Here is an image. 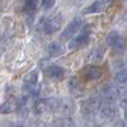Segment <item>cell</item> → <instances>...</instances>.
I'll return each instance as SVG.
<instances>
[{
	"label": "cell",
	"instance_id": "30bf717a",
	"mask_svg": "<svg viewBox=\"0 0 127 127\" xmlns=\"http://www.w3.org/2000/svg\"><path fill=\"white\" fill-rule=\"evenodd\" d=\"M102 94H103V97L107 99V100L113 102L116 98L118 97V89L116 88V87H113V85H107V87L103 88Z\"/></svg>",
	"mask_w": 127,
	"mask_h": 127
},
{
	"label": "cell",
	"instance_id": "4fadbf2b",
	"mask_svg": "<svg viewBox=\"0 0 127 127\" xmlns=\"http://www.w3.org/2000/svg\"><path fill=\"white\" fill-rule=\"evenodd\" d=\"M103 71L99 67H95V66H89L85 70V76L88 80H95V79H99L102 76Z\"/></svg>",
	"mask_w": 127,
	"mask_h": 127
},
{
	"label": "cell",
	"instance_id": "9a60e30c",
	"mask_svg": "<svg viewBox=\"0 0 127 127\" xmlns=\"http://www.w3.org/2000/svg\"><path fill=\"white\" fill-rule=\"evenodd\" d=\"M114 80L117 84H120V85H125L126 84V70L123 69L122 71H118L114 76Z\"/></svg>",
	"mask_w": 127,
	"mask_h": 127
},
{
	"label": "cell",
	"instance_id": "7a4b0ae2",
	"mask_svg": "<svg viewBox=\"0 0 127 127\" xmlns=\"http://www.w3.org/2000/svg\"><path fill=\"white\" fill-rule=\"evenodd\" d=\"M61 23H62V17L60 14H56L47 18L42 24V28H43V32L46 34H54L61 28Z\"/></svg>",
	"mask_w": 127,
	"mask_h": 127
},
{
	"label": "cell",
	"instance_id": "8fae6325",
	"mask_svg": "<svg viewBox=\"0 0 127 127\" xmlns=\"http://www.w3.org/2000/svg\"><path fill=\"white\" fill-rule=\"evenodd\" d=\"M99 103H100V102H99L97 98H90V99L87 100V103H84L83 108H84V111H85L87 113L97 112V111L100 108V105H102V104H99Z\"/></svg>",
	"mask_w": 127,
	"mask_h": 127
},
{
	"label": "cell",
	"instance_id": "9c48e42d",
	"mask_svg": "<svg viewBox=\"0 0 127 127\" xmlns=\"http://www.w3.org/2000/svg\"><path fill=\"white\" fill-rule=\"evenodd\" d=\"M19 100L17 99H12V100H8L3 104H0V113H3V114H6V113H12L14 112L15 109L19 108Z\"/></svg>",
	"mask_w": 127,
	"mask_h": 127
},
{
	"label": "cell",
	"instance_id": "7c38bea8",
	"mask_svg": "<svg viewBox=\"0 0 127 127\" xmlns=\"http://www.w3.org/2000/svg\"><path fill=\"white\" fill-rule=\"evenodd\" d=\"M47 51H48V55H50V56L56 57V56L62 55V54H64V51H65V48H64L62 45L59 43V42H52V43L48 45Z\"/></svg>",
	"mask_w": 127,
	"mask_h": 127
},
{
	"label": "cell",
	"instance_id": "277c9868",
	"mask_svg": "<svg viewBox=\"0 0 127 127\" xmlns=\"http://www.w3.org/2000/svg\"><path fill=\"white\" fill-rule=\"evenodd\" d=\"M100 116L104 120L112 121L117 116V105L111 100H107L100 105Z\"/></svg>",
	"mask_w": 127,
	"mask_h": 127
},
{
	"label": "cell",
	"instance_id": "e0dca14e",
	"mask_svg": "<svg viewBox=\"0 0 127 127\" xmlns=\"http://www.w3.org/2000/svg\"><path fill=\"white\" fill-rule=\"evenodd\" d=\"M55 5V0H42V6L45 10H50Z\"/></svg>",
	"mask_w": 127,
	"mask_h": 127
},
{
	"label": "cell",
	"instance_id": "52a82bcc",
	"mask_svg": "<svg viewBox=\"0 0 127 127\" xmlns=\"http://www.w3.org/2000/svg\"><path fill=\"white\" fill-rule=\"evenodd\" d=\"M88 43H89V34L87 33V32H83V33H80L79 36H76L75 38H74V39L70 42L69 48H70V50L80 48V47L87 46Z\"/></svg>",
	"mask_w": 127,
	"mask_h": 127
},
{
	"label": "cell",
	"instance_id": "6da1fadb",
	"mask_svg": "<svg viewBox=\"0 0 127 127\" xmlns=\"http://www.w3.org/2000/svg\"><path fill=\"white\" fill-rule=\"evenodd\" d=\"M75 111V103L70 98H60V99H54L52 104V113L60 114V116H67L72 114Z\"/></svg>",
	"mask_w": 127,
	"mask_h": 127
},
{
	"label": "cell",
	"instance_id": "5bb4252c",
	"mask_svg": "<svg viewBox=\"0 0 127 127\" xmlns=\"http://www.w3.org/2000/svg\"><path fill=\"white\" fill-rule=\"evenodd\" d=\"M37 6H38V0H24L23 10H24V13L33 14L36 12Z\"/></svg>",
	"mask_w": 127,
	"mask_h": 127
},
{
	"label": "cell",
	"instance_id": "2e32d148",
	"mask_svg": "<svg viewBox=\"0 0 127 127\" xmlns=\"http://www.w3.org/2000/svg\"><path fill=\"white\" fill-rule=\"evenodd\" d=\"M56 127H76L75 125H74V122H71L70 120L67 118H62L59 121V125Z\"/></svg>",
	"mask_w": 127,
	"mask_h": 127
},
{
	"label": "cell",
	"instance_id": "8992f818",
	"mask_svg": "<svg viewBox=\"0 0 127 127\" xmlns=\"http://www.w3.org/2000/svg\"><path fill=\"white\" fill-rule=\"evenodd\" d=\"M43 71L46 74V76H48L51 79L61 80L65 76V69L59 66V65H48V66L43 67Z\"/></svg>",
	"mask_w": 127,
	"mask_h": 127
},
{
	"label": "cell",
	"instance_id": "ba28073f",
	"mask_svg": "<svg viewBox=\"0 0 127 127\" xmlns=\"http://www.w3.org/2000/svg\"><path fill=\"white\" fill-rule=\"evenodd\" d=\"M107 6V0H98V1L93 3L90 6L84 9V14H93V13H100Z\"/></svg>",
	"mask_w": 127,
	"mask_h": 127
},
{
	"label": "cell",
	"instance_id": "3957f363",
	"mask_svg": "<svg viewBox=\"0 0 127 127\" xmlns=\"http://www.w3.org/2000/svg\"><path fill=\"white\" fill-rule=\"evenodd\" d=\"M107 43L114 52H117V54L125 51V41L121 37V34L117 33V32H111L107 36Z\"/></svg>",
	"mask_w": 127,
	"mask_h": 127
},
{
	"label": "cell",
	"instance_id": "ac0fdd59",
	"mask_svg": "<svg viewBox=\"0 0 127 127\" xmlns=\"http://www.w3.org/2000/svg\"><path fill=\"white\" fill-rule=\"evenodd\" d=\"M5 127H23V126H20V125H13V123H9L8 126H5Z\"/></svg>",
	"mask_w": 127,
	"mask_h": 127
},
{
	"label": "cell",
	"instance_id": "5b68a950",
	"mask_svg": "<svg viewBox=\"0 0 127 127\" xmlns=\"http://www.w3.org/2000/svg\"><path fill=\"white\" fill-rule=\"evenodd\" d=\"M81 23H83V22H81L80 18H74L71 22L69 23V26L65 28V31L61 33V39H69V38H71V37L80 29Z\"/></svg>",
	"mask_w": 127,
	"mask_h": 127
}]
</instances>
